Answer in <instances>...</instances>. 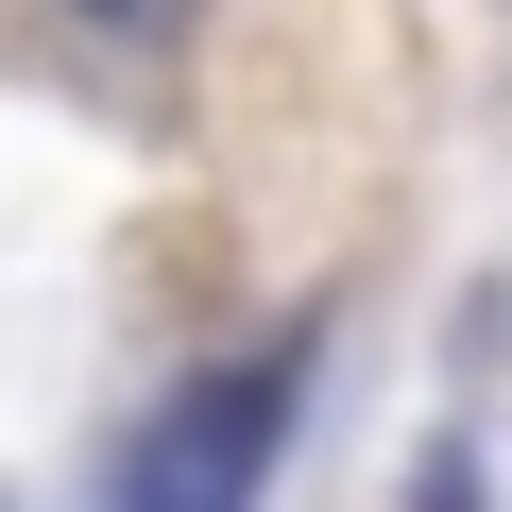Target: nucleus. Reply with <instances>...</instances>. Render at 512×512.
<instances>
[{
	"instance_id": "nucleus-1",
	"label": "nucleus",
	"mask_w": 512,
	"mask_h": 512,
	"mask_svg": "<svg viewBox=\"0 0 512 512\" xmlns=\"http://www.w3.org/2000/svg\"><path fill=\"white\" fill-rule=\"evenodd\" d=\"M256 461H274V376L222 359L120 444V512H256Z\"/></svg>"
},
{
	"instance_id": "nucleus-2",
	"label": "nucleus",
	"mask_w": 512,
	"mask_h": 512,
	"mask_svg": "<svg viewBox=\"0 0 512 512\" xmlns=\"http://www.w3.org/2000/svg\"><path fill=\"white\" fill-rule=\"evenodd\" d=\"M86 18H137V0H86Z\"/></svg>"
}]
</instances>
